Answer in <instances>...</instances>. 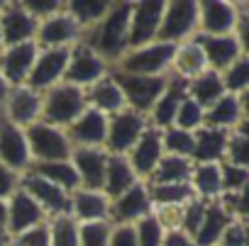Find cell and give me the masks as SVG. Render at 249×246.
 I'll list each match as a JSON object with an SVG mask.
<instances>
[{
	"instance_id": "6da1fadb",
	"label": "cell",
	"mask_w": 249,
	"mask_h": 246,
	"mask_svg": "<svg viewBox=\"0 0 249 246\" xmlns=\"http://www.w3.org/2000/svg\"><path fill=\"white\" fill-rule=\"evenodd\" d=\"M130 13L132 3H112L103 22L83 37L105 61L115 66V61L127 51V30H130Z\"/></svg>"
},
{
	"instance_id": "7a4b0ae2",
	"label": "cell",
	"mask_w": 249,
	"mask_h": 246,
	"mask_svg": "<svg viewBox=\"0 0 249 246\" xmlns=\"http://www.w3.org/2000/svg\"><path fill=\"white\" fill-rule=\"evenodd\" d=\"M86 107H88V102H86V93L81 88L69 85V83H59V85L49 88L47 93H42L39 119L52 127L66 130Z\"/></svg>"
},
{
	"instance_id": "3957f363",
	"label": "cell",
	"mask_w": 249,
	"mask_h": 246,
	"mask_svg": "<svg viewBox=\"0 0 249 246\" xmlns=\"http://www.w3.org/2000/svg\"><path fill=\"white\" fill-rule=\"evenodd\" d=\"M249 10L244 0H200L198 3V34L225 37L234 34L239 17Z\"/></svg>"
},
{
	"instance_id": "277c9868",
	"label": "cell",
	"mask_w": 249,
	"mask_h": 246,
	"mask_svg": "<svg viewBox=\"0 0 249 246\" xmlns=\"http://www.w3.org/2000/svg\"><path fill=\"white\" fill-rule=\"evenodd\" d=\"M171 59H174V44L152 42L137 49H127L115 61L112 68L135 76H169Z\"/></svg>"
},
{
	"instance_id": "5b68a950",
	"label": "cell",
	"mask_w": 249,
	"mask_h": 246,
	"mask_svg": "<svg viewBox=\"0 0 249 246\" xmlns=\"http://www.w3.org/2000/svg\"><path fill=\"white\" fill-rule=\"evenodd\" d=\"M198 34V0H171L164 3L161 25L157 32V42L181 44Z\"/></svg>"
},
{
	"instance_id": "8992f818",
	"label": "cell",
	"mask_w": 249,
	"mask_h": 246,
	"mask_svg": "<svg viewBox=\"0 0 249 246\" xmlns=\"http://www.w3.org/2000/svg\"><path fill=\"white\" fill-rule=\"evenodd\" d=\"M110 71H112L110 61H105L88 42H78L69 51V64H66L64 83L86 90L93 83H98L105 76H110Z\"/></svg>"
},
{
	"instance_id": "52a82bcc",
	"label": "cell",
	"mask_w": 249,
	"mask_h": 246,
	"mask_svg": "<svg viewBox=\"0 0 249 246\" xmlns=\"http://www.w3.org/2000/svg\"><path fill=\"white\" fill-rule=\"evenodd\" d=\"M110 76L120 85L127 107L142 115H149V110L154 107V102L169 85V76H135V73H124L115 68L110 71Z\"/></svg>"
},
{
	"instance_id": "ba28073f",
	"label": "cell",
	"mask_w": 249,
	"mask_h": 246,
	"mask_svg": "<svg viewBox=\"0 0 249 246\" xmlns=\"http://www.w3.org/2000/svg\"><path fill=\"white\" fill-rule=\"evenodd\" d=\"M27 147H30V159L32 164H52V161H69L71 159V142L64 130L52 127L47 122H35L25 130Z\"/></svg>"
},
{
	"instance_id": "9c48e42d",
	"label": "cell",
	"mask_w": 249,
	"mask_h": 246,
	"mask_svg": "<svg viewBox=\"0 0 249 246\" xmlns=\"http://www.w3.org/2000/svg\"><path fill=\"white\" fill-rule=\"evenodd\" d=\"M149 127V119L142 112H135L130 107H124L122 112L107 117V137H105V151L107 154H117L124 156L135 142L142 137V132Z\"/></svg>"
},
{
	"instance_id": "30bf717a",
	"label": "cell",
	"mask_w": 249,
	"mask_h": 246,
	"mask_svg": "<svg viewBox=\"0 0 249 246\" xmlns=\"http://www.w3.org/2000/svg\"><path fill=\"white\" fill-rule=\"evenodd\" d=\"M20 188L47 212L49 219L64 217V214L71 212V193L61 190L59 185L49 183L47 178H42V176H37L32 171L20 176Z\"/></svg>"
},
{
	"instance_id": "8fae6325",
	"label": "cell",
	"mask_w": 249,
	"mask_h": 246,
	"mask_svg": "<svg viewBox=\"0 0 249 246\" xmlns=\"http://www.w3.org/2000/svg\"><path fill=\"white\" fill-rule=\"evenodd\" d=\"M78 42H83V32L76 25V20L66 13V8L37 25L35 44L39 49H71Z\"/></svg>"
},
{
	"instance_id": "7c38bea8",
	"label": "cell",
	"mask_w": 249,
	"mask_h": 246,
	"mask_svg": "<svg viewBox=\"0 0 249 246\" xmlns=\"http://www.w3.org/2000/svg\"><path fill=\"white\" fill-rule=\"evenodd\" d=\"M39 115H42V93L32 90L30 85L10 88L3 105H0V117L22 127V130L39 122Z\"/></svg>"
},
{
	"instance_id": "4fadbf2b",
	"label": "cell",
	"mask_w": 249,
	"mask_h": 246,
	"mask_svg": "<svg viewBox=\"0 0 249 246\" xmlns=\"http://www.w3.org/2000/svg\"><path fill=\"white\" fill-rule=\"evenodd\" d=\"M44 222H49L47 212L22 188H18L5 200V227L3 229L8 236H18V234H22L37 224H44Z\"/></svg>"
},
{
	"instance_id": "5bb4252c",
	"label": "cell",
	"mask_w": 249,
	"mask_h": 246,
	"mask_svg": "<svg viewBox=\"0 0 249 246\" xmlns=\"http://www.w3.org/2000/svg\"><path fill=\"white\" fill-rule=\"evenodd\" d=\"M161 15H164V3H157V0H152V3L149 0L132 3L130 30H127V49H137V47L157 42Z\"/></svg>"
},
{
	"instance_id": "9a60e30c",
	"label": "cell",
	"mask_w": 249,
	"mask_h": 246,
	"mask_svg": "<svg viewBox=\"0 0 249 246\" xmlns=\"http://www.w3.org/2000/svg\"><path fill=\"white\" fill-rule=\"evenodd\" d=\"M64 132L73 149H103L107 137V117L93 107H86Z\"/></svg>"
},
{
	"instance_id": "2e32d148",
	"label": "cell",
	"mask_w": 249,
	"mask_h": 246,
	"mask_svg": "<svg viewBox=\"0 0 249 246\" xmlns=\"http://www.w3.org/2000/svg\"><path fill=\"white\" fill-rule=\"evenodd\" d=\"M69 51L71 49H39L37 61L27 76V83L37 93H47L49 88L64 83L66 64H69Z\"/></svg>"
},
{
	"instance_id": "e0dca14e",
	"label": "cell",
	"mask_w": 249,
	"mask_h": 246,
	"mask_svg": "<svg viewBox=\"0 0 249 246\" xmlns=\"http://www.w3.org/2000/svg\"><path fill=\"white\" fill-rule=\"evenodd\" d=\"M152 197L149 185L140 180L130 190H124L115 200H110V222L112 224H137L147 214H152Z\"/></svg>"
},
{
	"instance_id": "ac0fdd59",
	"label": "cell",
	"mask_w": 249,
	"mask_h": 246,
	"mask_svg": "<svg viewBox=\"0 0 249 246\" xmlns=\"http://www.w3.org/2000/svg\"><path fill=\"white\" fill-rule=\"evenodd\" d=\"M0 164H5L10 171H15L20 176L27 173L32 166L25 130L3 117H0Z\"/></svg>"
},
{
	"instance_id": "d6986e66",
	"label": "cell",
	"mask_w": 249,
	"mask_h": 246,
	"mask_svg": "<svg viewBox=\"0 0 249 246\" xmlns=\"http://www.w3.org/2000/svg\"><path fill=\"white\" fill-rule=\"evenodd\" d=\"M247 95H249V93H247ZM247 95H230V93H225L222 98H217L210 107H205L203 127L232 132V130H237L239 125L249 122V115H247Z\"/></svg>"
},
{
	"instance_id": "ffe728a7",
	"label": "cell",
	"mask_w": 249,
	"mask_h": 246,
	"mask_svg": "<svg viewBox=\"0 0 249 246\" xmlns=\"http://www.w3.org/2000/svg\"><path fill=\"white\" fill-rule=\"evenodd\" d=\"M37 25L39 22L25 10L22 0H18V3H5L3 10H0V34H3L5 47L35 42Z\"/></svg>"
},
{
	"instance_id": "44dd1931",
	"label": "cell",
	"mask_w": 249,
	"mask_h": 246,
	"mask_svg": "<svg viewBox=\"0 0 249 246\" xmlns=\"http://www.w3.org/2000/svg\"><path fill=\"white\" fill-rule=\"evenodd\" d=\"M37 54H39V47L35 42L5 47L0 51V73H3V78L10 88L27 83V76L37 61Z\"/></svg>"
},
{
	"instance_id": "7402d4cb",
	"label": "cell",
	"mask_w": 249,
	"mask_h": 246,
	"mask_svg": "<svg viewBox=\"0 0 249 246\" xmlns=\"http://www.w3.org/2000/svg\"><path fill=\"white\" fill-rule=\"evenodd\" d=\"M132 166V171L137 173L140 180H149V176L154 173L157 164L161 161L164 156V149H161V132L154 130V127H147L142 132V137L135 142V147L124 154Z\"/></svg>"
},
{
	"instance_id": "603a6c76",
	"label": "cell",
	"mask_w": 249,
	"mask_h": 246,
	"mask_svg": "<svg viewBox=\"0 0 249 246\" xmlns=\"http://www.w3.org/2000/svg\"><path fill=\"white\" fill-rule=\"evenodd\" d=\"M107 151L105 149H73L71 151V166L78 176V185L83 190H103L105 166H107Z\"/></svg>"
},
{
	"instance_id": "cb8c5ba5",
	"label": "cell",
	"mask_w": 249,
	"mask_h": 246,
	"mask_svg": "<svg viewBox=\"0 0 249 246\" xmlns=\"http://www.w3.org/2000/svg\"><path fill=\"white\" fill-rule=\"evenodd\" d=\"M203 54H205V61H208V68L210 71H217L222 73L230 64H234L239 56H247L249 51L242 47V42L234 37V34H225V37H205V34H196Z\"/></svg>"
},
{
	"instance_id": "d4e9b609",
	"label": "cell",
	"mask_w": 249,
	"mask_h": 246,
	"mask_svg": "<svg viewBox=\"0 0 249 246\" xmlns=\"http://www.w3.org/2000/svg\"><path fill=\"white\" fill-rule=\"evenodd\" d=\"M69 217L76 224L83 222H110V197L103 190H73Z\"/></svg>"
},
{
	"instance_id": "484cf974",
	"label": "cell",
	"mask_w": 249,
	"mask_h": 246,
	"mask_svg": "<svg viewBox=\"0 0 249 246\" xmlns=\"http://www.w3.org/2000/svg\"><path fill=\"white\" fill-rule=\"evenodd\" d=\"M183 98H186V81L169 76L166 90L159 95V100L154 102V107H152L149 115H147L149 127H154V130H159V132L174 127V117H176V110H178V105H181Z\"/></svg>"
},
{
	"instance_id": "4316f807",
	"label": "cell",
	"mask_w": 249,
	"mask_h": 246,
	"mask_svg": "<svg viewBox=\"0 0 249 246\" xmlns=\"http://www.w3.org/2000/svg\"><path fill=\"white\" fill-rule=\"evenodd\" d=\"M208 71V61H205V54L198 44V39H188V42H181L174 47V59H171V68H169V76L174 78H181V81H191L200 73Z\"/></svg>"
},
{
	"instance_id": "83f0119b",
	"label": "cell",
	"mask_w": 249,
	"mask_h": 246,
	"mask_svg": "<svg viewBox=\"0 0 249 246\" xmlns=\"http://www.w3.org/2000/svg\"><path fill=\"white\" fill-rule=\"evenodd\" d=\"M83 93H86L88 107L103 112L105 117H112V115H117V112H122L124 107H127V102H124V95H122V90H120V85L115 83L112 76H105L103 81L93 83V85L86 88Z\"/></svg>"
},
{
	"instance_id": "f1b7e54d",
	"label": "cell",
	"mask_w": 249,
	"mask_h": 246,
	"mask_svg": "<svg viewBox=\"0 0 249 246\" xmlns=\"http://www.w3.org/2000/svg\"><path fill=\"white\" fill-rule=\"evenodd\" d=\"M227 134L222 130L213 127H200L193 132V164H222L225 159V147H227Z\"/></svg>"
},
{
	"instance_id": "f546056e",
	"label": "cell",
	"mask_w": 249,
	"mask_h": 246,
	"mask_svg": "<svg viewBox=\"0 0 249 246\" xmlns=\"http://www.w3.org/2000/svg\"><path fill=\"white\" fill-rule=\"evenodd\" d=\"M188 185L193 190V197L205 200V202H217L225 193L220 164H193Z\"/></svg>"
},
{
	"instance_id": "4dcf8cb0",
	"label": "cell",
	"mask_w": 249,
	"mask_h": 246,
	"mask_svg": "<svg viewBox=\"0 0 249 246\" xmlns=\"http://www.w3.org/2000/svg\"><path fill=\"white\" fill-rule=\"evenodd\" d=\"M140 178L137 173L132 171L127 156H117V154H110L107 156V166H105V178H103V193L115 200L117 195H122L124 190H130L132 185H137Z\"/></svg>"
},
{
	"instance_id": "1f68e13d",
	"label": "cell",
	"mask_w": 249,
	"mask_h": 246,
	"mask_svg": "<svg viewBox=\"0 0 249 246\" xmlns=\"http://www.w3.org/2000/svg\"><path fill=\"white\" fill-rule=\"evenodd\" d=\"M110 5H112L110 0H71V3H64L66 13L76 20V25L81 27L83 37L90 34L103 22V17L107 15Z\"/></svg>"
},
{
	"instance_id": "d6a6232c",
	"label": "cell",
	"mask_w": 249,
	"mask_h": 246,
	"mask_svg": "<svg viewBox=\"0 0 249 246\" xmlns=\"http://www.w3.org/2000/svg\"><path fill=\"white\" fill-rule=\"evenodd\" d=\"M193 171V161L183 156H169L164 154L161 161L157 164L154 173L149 176L147 185H176V183H188Z\"/></svg>"
},
{
	"instance_id": "836d02e7",
	"label": "cell",
	"mask_w": 249,
	"mask_h": 246,
	"mask_svg": "<svg viewBox=\"0 0 249 246\" xmlns=\"http://www.w3.org/2000/svg\"><path fill=\"white\" fill-rule=\"evenodd\" d=\"M230 222H232V217L220 207V202H210L198 231L193 234V244L196 246H217L220 236H222V231Z\"/></svg>"
},
{
	"instance_id": "e575fe53",
	"label": "cell",
	"mask_w": 249,
	"mask_h": 246,
	"mask_svg": "<svg viewBox=\"0 0 249 246\" xmlns=\"http://www.w3.org/2000/svg\"><path fill=\"white\" fill-rule=\"evenodd\" d=\"M186 95H188L191 100H196L203 110L210 107L217 98L225 95L222 76H220L217 71H210V68H208L205 73H200V76H196V78H191V81L186 83Z\"/></svg>"
},
{
	"instance_id": "d590c367",
	"label": "cell",
	"mask_w": 249,
	"mask_h": 246,
	"mask_svg": "<svg viewBox=\"0 0 249 246\" xmlns=\"http://www.w3.org/2000/svg\"><path fill=\"white\" fill-rule=\"evenodd\" d=\"M30 171H32V173H37V176H42V178H47L49 183L59 185V188H61V190H66V193H73V190H78V188H81V185H78V176H76V171H73L71 161L32 164V166H30Z\"/></svg>"
},
{
	"instance_id": "8d00e7d4",
	"label": "cell",
	"mask_w": 249,
	"mask_h": 246,
	"mask_svg": "<svg viewBox=\"0 0 249 246\" xmlns=\"http://www.w3.org/2000/svg\"><path fill=\"white\" fill-rule=\"evenodd\" d=\"M222 164L249 168V122H244V125H239L237 130H232L227 134V147H225Z\"/></svg>"
},
{
	"instance_id": "74e56055",
	"label": "cell",
	"mask_w": 249,
	"mask_h": 246,
	"mask_svg": "<svg viewBox=\"0 0 249 246\" xmlns=\"http://www.w3.org/2000/svg\"><path fill=\"white\" fill-rule=\"evenodd\" d=\"M220 76H222L225 93H230V95H247L249 93V54L239 56Z\"/></svg>"
},
{
	"instance_id": "f35d334b",
	"label": "cell",
	"mask_w": 249,
	"mask_h": 246,
	"mask_svg": "<svg viewBox=\"0 0 249 246\" xmlns=\"http://www.w3.org/2000/svg\"><path fill=\"white\" fill-rule=\"evenodd\" d=\"M161 149L169 156H183L191 159L193 156V132L178 130V127H169L161 132Z\"/></svg>"
},
{
	"instance_id": "ab89813d",
	"label": "cell",
	"mask_w": 249,
	"mask_h": 246,
	"mask_svg": "<svg viewBox=\"0 0 249 246\" xmlns=\"http://www.w3.org/2000/svg\"><path fill=\"white\" fill-rule=\"evenodd\" d=\"M149 197L152 205H186L193 200V190L188 183H176V185H149Z\"/></svg>"
},
{
	"instance_id": "60d3db41",
	"label": "cell",
	"mask_w": 249,
	"mask_h": 246,
	"mask_svg": "<svg viewBox=\"0 0 249 246\" xmlns=\"http://www.w3.org/2000/svg\"><path fill=\"white\" fill-rule=\"evenodd\" d=\"M203 119H205V110L191 100L188 95L181 100L178 110H176V117H174V127L178 130H186V132H198L203 127Z\"/></svg>"
},
{
	"instance_id": "b9f144b4",
	"label": "cell",
	"mask_w": 249,
	"mask_h": 246,
	"mask_svg": "<svg viewBox=\"0 0 249 246\" xmlns=\"http://www.w3.org/2000/svg\"><path fill=\"white\" fill-rule=\"evenodd\" d=\"M78 231V246H107L112 222H83L76 227Z\"/></svg>"
},
{
	"instance_id": "7bdbcfd3",
	"label": "cell",
	"mask_w": 249,
	"mask_h": 246,
	"mask_svg": "<svg viewBox=\"0 0 249 246\" xmlns=\"http://www.w3.org/2000/svg\"><path fill=\"white\" fill-rule=\"evenodd\" d=\"M76 227H78V224H76L69 214L49 219L52 246H78V231H76Z\"/></svg>"
},
{
	"instance_id": "ee69618b",
	"label": "cell",
	"mask_w": 249,
	"mask_h": 246,
	"mask_svg": "<svg viewBox=\"0 0 249 246\" xmlns=\"http://www.w3.org/2000/svg\"><path fill=\"white\" fill-rule=\"evenodd\" d=\"M132 227H135V234H137V246H161V241L166 236V231L159 227V222L152 214H147L144 219H140Z\"/></svg>"
},
{
	"instance_id": "f6af8a7d",
	"label": "cell",
	"mask_w": 249,
	"mask_h": 246,
	"mask_svg": "<svg viewBox=\"0 0 249 246\" xmlns=\"http://www.w3.org/2000/svg\"><path fill=\"white\" fill-rule=\"evenodd\" d=\"M220 168H222V190L225 193H247L249 168L232 166V164H220Z\"/></svg>"
},
{
	"instance_id": "bcb514c9",
	"label": "cell",
	"mask_w": 249,
	"mask_h": 246,
	"mask_svg": "<svg viewBox=\"0 0 249 246\" xmlns=\"http://www.w3.org/2000/svg\"><path fill=\"white\" fill-rule=\"evenodd\" d=\"M152 217L159 222L164 231H178L183 224V207L181 205H154Z\"/></svg>"
},
{
	"instance_id": "7dc6e473",
	"label": "cell",
	"mask_w": 249,
	"mask_h": 246,
	"mask_svg": "<svg viewBox=\"0 0 249 246\" xmlns=\"http://www.w3.org/2000/svg\"><path fill=\"white\" fill-rule=\"evenodd\" d=\"M208 205H210V202L198 200V197H193L191 202L183 205V224H181V231H186L191 239H193V234L198 231V227H200V222H203V217H205Z\"/></svg>"
},
{
	"instance_id": "c3c4849f",
	"label": "cell",
	"mask_w": 249,
	"mask_h": 246,
	"mask_svg": "<svg viewBox=\"0 0 249 246\" xmlns=\"http://www.w3.org/2000/svg\"><path fill=\"white\" fill-rule=\"evenodd\" d=\"M247 219H232L220 236V246H247Z\"/></svg>"
},
{
	"instance_id": "681fc988",
	"label": "cell",
	"mask_w": 249,
	"mask_h": 246,
	"mask_svg": "<svg viewBox=\"0 0 249 246\" xmlns=\"http://www.w3.org/2000/svg\"><path fill=\"white\" fill-rule=\"evenodd\" d=\"M22 5H25V10H27L37 22H42V20L56 15V13L64 8V3H59V0H22Z\"/></svg>"
},
{
	"instance_id": "f907efd6",
	"label": "cell",
	"mask_w": 249,
	"mask_h": 246,
	"mask_svg": "<svg viewBox=\"0 0 249 246\" xmlns=\"http://www.w3.org/2000/svg\"><path fill=\"white\" fill-rule=\"evenodd\" d=\"M107 246H137V234L132 224H112Z\"/></svg>"
},
{
	"instance_id": "816d5d0a",
	"label": "cell",
	"mask_w": 249,
	"mask_h": 246,
	"mask_svg": "<svg viewBox=\"0 0 249 246\" xmlns=\"http://www.w3.org/2000/svg\"><path fill=\"white\" fill-rule=\"evenodd\" d=\"M20 188V173L10 171L5 164H0V197L8 200Z\"/></svg>"
},
{
	"instance_id": "f5cc1de1",
	"label": "cell",
	"mask_w": 249,
	"mask_h": 246,
	"mask_svg": "<svg viewBox=\"0 0 249 246\" xmlns=\"http://www.w3.org/2000/svg\"><path fill=\"white\" fill-rule=\"evenodd\" d=\"M161 246H196V244H193V239H191L186 231L178 229V231H166Z\"/></svg>"
},
{
	"instance_id": "db71d44e",
	"label": "cell",
	"mask_w": 249,
	"mask_h": 246,
	"mask_svg": "<svg viewBox=\"0 0 249 246\" xmlns=\"http://www.w3.org/2000/svg\"><path fill=\"white\" fill-rule=\"evenodd\" d=\"M8 90H10V85L5 83V78H3V73H0V105H3V100H5V95H8Z\"/></svg>"
},
{
	"instance_id": "11a10c76",
	"label": "cell",
	"mask_w": 249,
	"mask_h": 246,
	"mask_svg": "<svg viewBox=\"0 0 249 246\" xmlns=\"http://www.w3.org/2000/svg\"><path fill=\"white\" fill-rule=\"evenodd\" d=\"M5 227V200L3 197H0V229H3ZM5 231V229H3Z\"/></svg>"
},
{
	"instance_id": "9f6ffc18",
	"label": "cell",
	"mask_w": 249,
	"mask_h": 246,
	"mask_svg": "<svg viewBox=\"0 0 249 246\" xmlns=\"http://www.w3.org/2000/svg\"><path fill=\"white\" fill-rule=\"evenodd\" d=\"M0 246H10V236L3 229H0Z\"/></svg>"
},
{
	"instance_id": "6f0895ef",
	"label": "cell",
	"mask_w": 249,
	"mask_h": 246,
	"mask_svg": "<svg viewBox=\"0 0 249 246\" xmlns=\"http://www.w3.org/2000/svg\"><path fill=\"white\" fill-rule=\"evenodd\" d=\"M5 49V42H3V34H0V51H3Z\"/></svg>"
},
{
	"instance_id": "680465c9",
	"label": "cell",
	"mask_w": 249,
	"mask_h": 246,
	"mask_svg": "<svg viewBox=\"0 0 249 246\" xmlns=\"http://www.w3.org/2000/svg\"><path fill=\"white\" fill-rule=\"evenodd\" d=\"M217 246H220V244H217Z\"/></svg>"
}]
</instances>
